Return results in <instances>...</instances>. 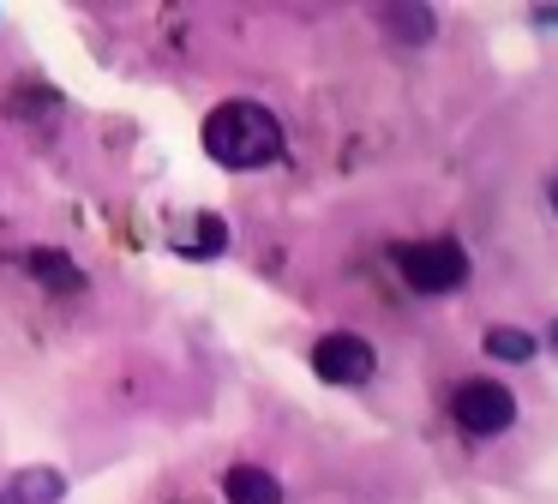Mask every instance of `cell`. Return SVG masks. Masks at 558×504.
<instances>
[{"label":"cell","mask_w":558,"mask_h":504,"mask_svg":"<svg viewBox=\"0 0 558 504\" xmlns=\"http://www.w3.org/2000/svg\"><path fill=\"white\" fill-rule=\"evenodd\" d=\"M205 151L217 168H234V175L270 168L282 156V120L253 96H229L205 115Z\"/></svg>","instance_id":"cell-1"},{"label":"cell","mask_w":558,"mask_h":504,"mask_svg":"<svg viewBox=\"0 0 558 504\" xmlns=\"http://www.w3.org/2000/svg\"><path fill=\"white\" fill-rule=\"evenodd\" d=\"M390 259L414 295H450L469 283V252L457 240H409V247H390Z\"/></svg>","instance_id":"cell-2"},{"label":"cell","mask_w":558,"mask_h":504,"mask_svg":"<svg viewBox=\"0 0 558 504\" xmlns=\"http://www.w3.org/2000/svg\"><path fill=\"white\" fill-rule=\"evenodd\" d=\"M450 420H457L462 432H474V439H498V432L517 420V396L498 379H462L457 391H450Z\"/></svg>","instance_id":"cell-3"},{"label":"cell","mask_w":558,"mask_h":504,"mask_svg":"<svg viewBox=\"0 0 558 504\" xmlns=\"http://www.w3.org/2000/svg\"><path fill=\"white\" fill-rule=\"evenodd\" d=\"M313 372L325 384H366L378 372V355H373V343H366V336L330 331V336H318V343H313Z\"/></svg>","instance_id":"cell-4"},{"label":"cell","mask_w":558,"mask_h":504,"mask_svg":"<svg viewBox=\"0 0 558 504\" xmlns=\"http://www.w3.org/2000/svg\"><path fill=\"white\" fill-rule=\"evenodd\" d=\"M222 492H229V504H282V480L253 463H234L222 475Z\"/></svg>","instance_id":"cell-5"},{"label":"cell","mask_w":558,"mask_h":504,"mask_svg":"<svg viewBox=\"0 0 558 504\" xmlns=\"http://www.w3.org/2000/svg\"><path fill=\"white\" fill-rule=\"evenodd\" d=\"M0 499L7 504H61L66 499V475L61 468H19Z\"/></svg>","instance_id":"cell-6"},{"label":"cell","mask_w":558,"mask_h":504,"mask_svg":"<svg viewBox=\"0 0 558 504\" xmlns=\"http://www.w3.org/2000/svg\"><path fill=\"white\" fill-rule=\"evenodd\" d=\"M25 271L37 276L43 288H54V295H61V288H66V295H78V288H85V271H78L66 252H54V247H31L25 252Z\"/></svg>","instance_id":"cell-7"},{"label":"cell","mask_w":558,"mask_h":504,"mask_svg":"<svg viewBox=\"0 0 558 504\" xmlns=\"http://www.w3.org/2000/svg\"><path fill=\"white\" fill-rule=\"evenodd\" d=\"M378 24H385L397 43H426V36L438 31V12L421 7V0H409V7H385V12H378Z\"/></svg>","instance_id":"cell-8"},{"label":"cell","mask_w":558,"mask_h":504,"mask_svg":"<svg viewBox=\"0 0 558 504\" xmlns=\"http://www.w3.org/2000/svg\"><path fill=\"white\" fill-rule=\"evenodd\" d=\"M481 348L493 360H510V367H522V360H534V336L517 331V324H493V331L481 336Z\"/></svg>","instance_id":"cell-9"},{"label":"cell","mask_w":558,"mask_h":504,"mask_svg":"<svg viewBox=\"0 0 558 504\" xmlns=\"http://www.w3.org/2000/svg\"><path fill=\"white\" fill-rule=\"evenodd\" d=\"M229 247V223H222V216H198L193 223V252H205V259H217V252Z\"/></svg>","instance_id":"cell-10"},{"label":"cell","mask_w":558,"mask_h":504,"mask_svg":"<svg viewBox=\"0 0 558 504\" xmlns=\"http://www.w3.org/2000/svg\"><path fill=\"white\" fill-rule=\"evenodd\" d=\"M546 204H553V216H558V175L546 180Z\"/></svg>","instance_id":"cell-11"},{"label":"cell","mask_w":558,"mask_h":504,"mask_svg":"<svg viewBox=\"0 0 558 504\" xmlns=\"http://www.w3.org/2000/svg\"><path fill=\"white\" fill-rule=\"evenodd\" d=\"M546 343H553V348H558V319H553V331H546Z\"/></svg>","instance_id":"cell-12"}]
</instances>
